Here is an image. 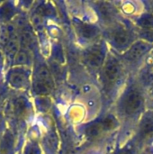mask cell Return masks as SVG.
Masks as SVG:
<instances>
[{"label":"cell","instance_id":"obj_1","mask_svg":"<svg viewBox=\"0 0 153 154\" xmlns=\"http://www.w3.org/2000/svg\"><path fill=\"white\" fill-rule=\"evenodd\" d=\"M53 88V80L51 79V74L50 70L41 66L38 69L36 73V78L33 80L32 90L36 95L47 96Z\"/></svg>","mask_w":153,"mask_h":154},{"label":"cell","instance_id":"obj_2","mask_svg":"<svg viewBox=\"0 0 153 154\" xmlns=\"http://www.w3.org/2000/svg\"><path fill=\"white\" fill-rule=\"evenodd\" d=\"M143 102V97L141 92L137 89H131L125 95L123 101V108L125 114L131 116L136 114Z\"/></svg>","mask_w":153,"mask_h":154},{"label":"cell","instance_id":"obj_3","mask_svg":"<svg viewBox=\"0 0 153 154\" xmlns=\"http://www.w3.org/2000/svg\"><path fill=\"white\" fill-rule=\"evenodd\" d=\"M151 44L149 43L148 42H136L127 49L124 57L126 60L136 61L142 59L151 49Z\"/></svg>","mask_w":153,"mask_h":154},{"label":"cell","instance_id":"obj_4","mask_svg":"<svg viewBox=\"0 0 153 154\" xmlns=\"http://www.w3.org/2000/svg\"><path fill=\"white\" fill-rule=\"evenodd\" d=\"M121 72L119 62L114 58L110 57L105 63L104 66V79L106 85H113L118 79Z\"/></svg>","mask_w":153,"mask_h":154},{"label":"cell","instance_id":"obj_5","mask_svg":"<svg viewBox=\"0 0 153 154\" xmlns=\"http://www.w3.org/2000/svg\"><path fill=\"white\" fill-rule=\"evenodd\" d=\"M85 59L89 66L93 68L100 67L105 60V52L103 48L100 45H94L90 47L86 51Z\"/></svg>","mask_w":153,"mask_h":154},{"label":"cell","instance_id":"obj_6","mask_svg":"<svg viewBox=\"0 0 153 154\" xmlns=\"http://www.w3.org/2000/svg\"><path fill=\"white\" fill-rule=\"evenodd\" d=\"M28 80V72L21 67L13 69L8 74V82L13 88H23Z\"/></svg>","mask_w":153,"mask_h":154},{"label":"cell","instance_id":"obj_7","mask_svg":"<svg viewBox=\"0 0 153 154\" xmlns=\"http://www.w3.org/2000/svg\"><path fill=\"white\" fill-rule=\"evenodd\" d=\"M112 42L117 49H124L131 42V35L124 27H117L112 32Z\"/></svg>","mask_w":153,"mask_h":154},{"label":"cell","instance_id":"obj_8","mask_svg":"<svg viewBox=\"0 0 153 154\" xmlns=\"http://www.w3.org/2000/svg\"><path fill=\"white\" fill-rule=\"evenodd\" d=\"M153 136V114L144 116L139 125V138L141 140H148Z\"/></svg>","mask_w":153,"mask_h":154},{"label":"cell","instance_id":"obj_9","mask_svg":"<svg viewBox=\"0 0 153 154\" xmlns=\"http://www.w3.org/2000/svg\"><path fill=\"white\" fill-rule=\"evenodd\" d=\"M20 44L23 51H29L35 46V36L29 26H23L20 35Z\"/></svg>","mask_w":153,"mask_h":154},{"label":"cell","instance_id":"obj_10","mask_svg":"<svg viewBox=\"0 0 153 154\" xmlns=\"http://www.w3.org/2000/svg\"><path fill=\"white\" fill-rule=\"evenodd\" d=\"M14 140L11 132L6 131L0 141V154H12Z\"/></svg>","mask_w":153,"mask_h":154},{"label":"cell","instance_id":"obj_11","mask_svg":"<svg viewBox=\"0 0 153 154\" xmlns=\"http://www.w3.org/2000/svg\"><path fill=\"white\" fill-rule=\"evenodd\" d=\"M28 110V102L23 97H16L13 103V111L16 118H23Z\"/></svg>","mask_w":153,"mask_h":154},{"label":"cell","instance_id":"obj_12","mask_svg":"<svg viewBox=\"0 0 153 154\" xmlns=\"http://www.w3.org/2000/svg\"><path fill=\"white\" fill-rule=\"evenodd\" d=\"M18 47H19V41L17 39V36L14 35L9 40V42L4 48L6 58L9 60H14V58H15L17 52L19 51Z\"/></svg>","mask_w":153,"mask_h":154},{"label":"cell","instance_id":"obj_13","mask_svg":"<svg viewBox=\"0 0 153 154\" xmlns=\"http://www.w3.org/2000/svg\"><path fill=\"white\" fill-rule=\"evenodd\" d=\"M80 35L87 40L94 39L98 34V28L89 23H80L78 27Z\"/></svg>","mask_w":153,"mask_h":154},{"label":"cell","instance_id":"obj_14","mask_svg":"<svg viewBox=\"0 0 153 154\" xmlns=\"http://www.w3.org/2000/svg\"><path fill=\"white\" fill-rule=\"evenodd\" d=\"M14 14V5L9 3H4L0 6V19L3 21H8L10 20Z\"/></svg>","mask_w":153,"mask_h":154},{"label":"cell","instance_id":"obj_15","mask_svg":"<svg viewBox=\"0 0 153 154\" xmlns=\"http://www.w3.org/2000/svg\"><path fill=\"white\" fill-rule=\"evenodd\" d=\"M137 23L144 30H153V14H144L138 20Z\"/></svg>","mask_w":153,"mask_h":154},{"label":"cell","instance_id":"obj_16","mask_svg":"<svg viewBox=\"0 0 153 154\" xmlns=\"http://www.w3.org/2000/svg\"><path fill=\"white\" fill-rule=\"evenodd\" d=\"M104 132V129L102 127L101 123H96L89 125L86 129V134L89 138H96L98 137L102 133Z\"/></svg>","mask_w":153,"mask_h":154},{"label":"cell","instance_id":"obj_17","mask_svg":"<svg viewBox=\"0 0 153 154\" xmlns=\"http://www.w3.org/2000/svg\"><path fill=\"white\" fill-rule=\"evenodd\" d=\"M98 9L99 12L101 14V15L103 16L104 19L106 20H109L112 18L113 16V8L111 7V5L108 3H99L98 4Z\"/></svg>","mask_w":153,"mask_h":154},{"label":"cell","instance_id":"obj_18","mask_svg":"<svg viewBox=\"0 0 153 154\" xmlns=\"http://www.w3.org/2000/svg\"><path fill=\"white\" fill-rule=\"evenodd\" d=\"M100 123L102 125V127L104 129V132L105 131L113 130V129H115L117 126V120L113 116H107Z\"/></svg>","mask_w":153,"mask_h":154},{"label":"cell","instance_id":"obj_19","mask_svg":"<svg viewBox=\"0 0 153 154\" xmlns=\"http://www.w3.org/2000/svg\"><path fill=\"white\" fill-rule=\"evenodd\" d=\"M14 61L18 65H26V64H28L29 61H30L28 51H23V50L19 51L17 52Z\"/></svg>","mask_w":153,"mask_h":154},{"label":"cell","instance_id":"obj_20","mask_svg":"<svg viewBox=\"0 0 153 154\" xmlns=\"http://www.w3.org/2000/svg\"><path fill=\"white\" fill-rule=\"evenodd\" d=\"M37 15H50L51 14H54V9L52 6L47 5V4H43L42 5L39 6V8L37 9Z\"/></svg>","mask_w":153,"mask_h":154},{"label":"cell","instance_id":"obj_21","mask_svg":"<svg viewBox=\"0 0 153 154\" xmlns=\"http://www.w3.org/2000/svg\"><path fill=\"white\" fill-rule=\"evenodd\" d=\"M53 59L57 63L63 61V51L60 45H56L53 48Z\"/></svg>","mask_w":153,"mask_h":154},{"label":"cell","instance_id":"obj_22","mask_svg":"<svg viewBox=\"0 0 153 154\" xmlns=\"http://www.w3.org/2000/svg\"><path fill=\"white\" fill-rule=\"evenodd\" d=\"M142 81L145 85H151L153 84V71L151 69L143 71L142 75Z\"/></svg>","mask_w":153,"mask_h":154},{"label":"cell","instance_id":"obj_23","mask_svg":"<svg viewBox=\"0 0 153 154\" xmlns=\"http://www.w3.org/2000/svg\"><path fill=\"white\" fill-rule=\"evenodd\" d=\"M24 154H41V151L37 143H29L25 148Z\"/></svg>","mask_w":153,"mask_h":154},{"label":"cell","instance_id":"obj_24","mask_svg":"<svg viewBox=\"0 0 153 154\" xmlns=\"http://www.w3.org/2000/svg\"><path fill=\"white\" fill-rule=\"evenodd\" d=\"M47 144H48V146L50 149H55L56 148V146H57V140H56L55 135L50 134L47 137Z\"/></svg>","mask_w":153,"mask_h":154},{"label":"cell","instance_id":"obj_25","mask_svg":"<svg viewBox=\"0 0 153 154\" xmlns=\"http://www.w3.org/2000/svg\"><path fill=\"white\" fill-rule=\"evenodd\" d=\"M39 107H40V109L47 110L50 107V102H49V100L44 99V102H42V98H41L39 100Z\"/></svg>","mask_w":153,"mask_h":154},{"label":"cell","instance_id":"obj_26","mask_svg":"<svg viewBox=\"0 0 153 154\" xmlns=\"http://www.w3.org/2000/svg\"><path fill=\"white\" fill-rule=\"evenodd\" d=\"M143 36H145V39L149 41H153V30H145L142 33Z\"/></svg>","mask_w":153,"mask_h":154},{"label":"cell","instance_id":"obj_27","mask_svg":"<svg viewBox=\"0 0 153 154\" xmlns=\"http://www.w3.org/2000/svg\"><path fill=\"white\" fill-rule=\"evenodd\" d=\"M117 154H135V152L133 149H130V148H124Z\"/></svg>","mask_w":153,"mask_h":154},{"label":"cell","instance_id":"obj_28","mask_svg":"<svg viewBox=\"0 0 153 154\" xmlns=\"http://www.w3.org/2000/svg\"><path fill=\"white\" fill-rule=\"evenodd\" d=\"M2 60H3V55H2V53H1V51H0V64H1V62H2Z\"/></svg>","mask_w":153,"mask_h":154},{"label":"cell","instance_id":"obj_29","mask_svg":"<svg viewBox=\"0 0 153 154\" xmlns=\"http://www.w3.org/2000/svg\"><path fill=\"white\" fill-rule=\"evenodd\" d=\"M142 154H152L151 152H149V151H146V152H142Z\"/></svg>","mask_w":153,"mask_h":154},{"label":"cell","instance_id":"obj_30","mask_svg":"<svg viewBox=\"0 0 153 154\" xmlns=\"http://www.w3.org/2000/svg\"><path fill=\"white\" fill-rule=\"evenodd\" d=\"M152 12H153V6H152Z\"/></svg>","mask_w":153,"mask_h":154}]
</instances>
